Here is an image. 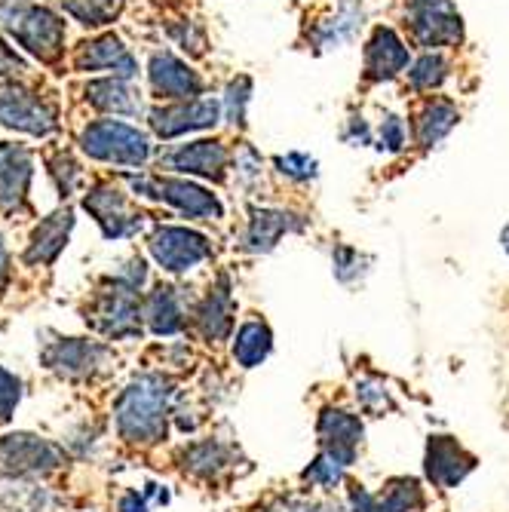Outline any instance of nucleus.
<instances>
[{
	"instance_id": "obj_1",
	"label": "nucleus",
	"mask_w": 509,
	"mask_h": 512,
	"mask_svg": "<svg viewBox=\"0 0 509 512\" xmlns=\"http://www.w3.org/2000/svg\"><path fill=\"white\" fill-rule=\"evenodd\" d=\"M175 387L169 378L145 371L135 375L114 402V430L129 445H157L166 439V421Z\"/></svg>"
},
{
	"instance_id": "obj_2",
	"label": "nucleus",
	"mask_w": 509,
	"mask_h": 512,
	"mask_svg": "<svg viewBox=\"0 0 509 512\" xmlns=\"http://www.w3.org/2000/svg\"><path fill=\"white\" fill-rule=\"evenodd\" d=\"M0 25L40 62H56L65 50V19L28 0H0Z\"/></svg>"
},
{
	"instance_id": "obj_3",
	"label": "nucleus",
	"mask_w": 509,
	"mask_h": 512,
	"mask_svg": "<svg viewBox=\"0 0 509 512\" xmlns=\"http://www.w3.org/2000/svg\"><path fill=\"white\" fill-rule=\"evenodd\" d=\"M142 286L129 283L126 276H111L105 289L92 301L86 322L96 329L99 335L111 338V341H129L142 335V319H145V307L142 298H138Z\"/></svg>"
},
{
	"instance_id": "obj_4",
	"label": "nucleus",
	"mask_w": 509,
	"mask_h": 512,
	"mask_svg": "<svg viewBox=\"0 0 509 512\" xmlns=\"http://www.w3.org/2000/svg\"><path fill=\"white\" fill-rule=\"evenodd\" d=\"M80 151L99 163L145 166L151 160V138L123 120H96L80 132Z\"/></svg>"
},
{
	"instance_id": "obj_5",
	"label": "nucleus",
	"mask_w": 509,
	"mask_h": 512,
	"mask_svg": "<svg viewBox=\"0 0 509 512\" xmlns=\"http://www.w3.org/2000/svg\"><path fill=\"white\" fill-rule=\"evenodd\" d=\"M129 184L135 194L154 197L166 206H172L184 218L200 221H218L224 218V203L218 194H212L203 184L191 178H172V175H129Z\"/></svg>"
},
{
	"instance_id": "obj_6",
	"label": "nucleus",
	"mask_w": 509,
	"mask_h": 512,
	"mask_svg": "<svg viewBox=\"0 0 509 512\" xmlns=\"http://www.w3.org/2000/svg\"><path fill=\"white\" fill-rule=\"evenodd\" d=\"M40 362L65 381H83V378L105 375L114 362V353L99 341L56 338V341H43Z\"/></svg>"
},
{
	"instance_id": "obj_7",
	"label": "nucleus",
	"mask_w": 509,
	"mask_h": 512,
	"mask_svg": "<svg viewBox=\"0 0 509 512\" xmlns=\"http://www.w3.org/2000/svg\"><path fill=\"white\" fill-rule=\"evenodd\" d=\"M405 22L414 43L424 46L427 53H436L442 46H457L464 40V19H460L454 0H411Z\"/></svg>"
},
{
	"instance_id": "obj_8",
	"label": "nucleus",
	"mask_w": 509,
	"mask_h": 512,
	"mask_svg": "<svg viewBox=\"0 0 509 512\" xmlns=\"http://www.w3.org/2000/svg\"><path fill=\"white\" fill-rule=\"evenodd\" d=\"M65 463V451L50 439H40L31 433H10L0 439V476L25 479L53 473Z\"/></svg>"
},
{
	"instance_id": "obj_9",
	"label": "nucleus",
	"mask_w": 509,
	"mask_h": 512,
	"mask_svg": "<svg viewBox=\"0 0 509 512\" xmlns=\"http://www.w3.org/2000/svg\"><path fill=\"white\" fill-rule=\"evenodd\" d=\"M151 258L166 270V273H188L200 267L203 261L212 258V243L206 234L194 227L181 224H163L151 234Z\"/></svg>"
},
{
	"instance_id": "obj_10",
	"label": "nucleus",
	"mask_w": 509,
	"mask_h": 512,
	"mask_svg": "<svg viewBox=\"0 0 509 512\" xmlns=\"http://www.w3.org/2000/svg\"><path fill=\"white\" fill-rule=\"evenodd\" d=\"M194 329L200 332L203 341L218 344L224 338H230L237 325V301H234V283H230L227 273H218L215 283L209 286V292L200 298V304L191 313Z\"/></svg>"
},
{
	"instance_id": "obj_11",
	"label": "nucleus",
	"mask_w": 509,
	"mask_h": 512,
	"mask_svg": "<svg viewBox=\"0 0 509 512\" xmlns=\"http://www.w3.org/2000/svg\"><path fill=\"white\" fill-rule=\"evenodd\" d=\"M83 209L96 218V224L102 227V234L108 240H126L135 237L145 224L142 212H132L126 203V194L117 188V184H99L83 197Z\"/></svg>"
},
{
	"instance_id": "obj_12",
	"label": "nucleus",
	"mask_w": 509,
	"mask_h": 512,
	"mask_svg": "<svg viewBox=\"0 0 509 512\" xmlns=\"http://www.w3.org/2000/svg\"><path fill=\"white\" fill-rule=\"evenodd\" d=\"M0 123L16 132H28L37 138H46L59 129V117L56 111L46 105L43 99H37L34 92L19 89V86H7L0 89Z\"/></svg>"
},
{
	"instance_id": "obj_13",
	"label": "nucleus",
	"mask_w": 509,
	"mask_h": 512,
	"mask_svg": "<svg viewBox=\"0 0 509 512\" xmlns=\"http://www.w3.org/2000/svg\"><path fill=\"white\" fill-rule=\"evenodd\" d=\"M316 433H319V451L329 454L332 460H338L341 467H353L359 445H362V421L359 414L347 411V408H322L319 421H316Z\"/></svg>"
},
{
	"instance_id": "obj_14",
	"label": "nucleus",
	"mask_w": 509,
	"mask_h": 512,
	"mask_svg": "<svg viewBox=\"0 0 509 512\" xmlns=\"http://www.w3.org/2000/svg\"><path fill=\"white\" fill-rule=\"evenodd\" d=\"M307 227V218L292 209H273V206H252L249 221L243 230V249L249 255H267L280 246L283 237L301 234Z\"/></svg>"
},
{
	"instance_id": "obj_15",
	"label": "nucleus",
	"mask_w": 509,
	"mask_h": 512,
	"mask_svg": "<svg viewBox=\"0 0 509 512\" xmlns=\"http://www.w3.org/2000/svg\"><path fill=\"white\" fill-rule=\"evenodd\" d=\"M408 68H411V53H408L405 40L393 28L378 25L372 31V37L365 40V53H362L365 80L368 83H390L399 74H408Z\"/></svg>"
},
{
	"instance_id": "obj_16",
	"label": "nucleus",
	"mask_w": 509,
	"mask_h": 512,
	"mask_svg": "<svg viewBox=\"0 0 509 512\" xmlns=\"http://www.w3.org/2000/svg\"><path fill=\"white\" fill-rule=\"evenodd\" d=\"M221 102L212 96L203 99H191V102H175L169 108H157L151 111V129L160 138H178L188 132H203V129H215L221 123Z\"/></svg>"
},
{
	"instance_id": "obj_17",
	"label": "nucleus",
	"mask_w": 509,
	"mask_h": 512,
	"mask_svg": "<svg viewBox=\"0 0 509 512\" xmlns=\"http://www.w3.org/2000/svg\"><path fill=\"white\" fill-rule=\"evenodd\" d=\"M476 467H479L476 454H470L454 436H430L424 470L436 488H457Z\"/></svg>"
},
{
	"instance_id": "obj_18",
	"label": "nucleus",
	"mask_w": 509,
	"mask_h": 512,
	"mask_svg": "<svg viewBox=\"0 0 509 512\" xmlns=\"http://www.w3.org/2000/svg\"><path fill=\"white\" fill-rule=\"evenodd\" d=\"M148 80L154 96L169 102H191L203 96V77L172 53H154L148 62Z\"/></svg>"
},
{
	"instance_id": "obj_19",
	"label": "nucleus",
	"mask_w": 509,
	"mask_h": 512,
	"mask_svg": "<svg viewBox=\"0 0 509 512\" xmlns=\"http://www.w3.org/2000/svg\"><path fill=\"white\" fill-rule=\"evenodd\" d=\"M347 503H350V512H414V509H424L427 494L418 479L399 476V479H390L384 491L378 494L356 485Z\"/></svg>"
},
{
	"instance_id": "obj_20",
	"label": "nucleus",
	"mask_w": 509,
	"mask_h": 512,
	"mask_svg": "<svg viewBox=\"0 0 509 512\" xmlns=\"http://www.w3.org/2000/svg\"><path fill=\"white\" fill-rule=\"evenodd\" d=\"M166 166L175 172H184V175L221 181L227 175V166H230V151L224 142H218V138H200V142L178 145L166 157Z\"/></svg>"
},
{
	"instance_id": "obj_21",
	"label": "nucleus",
	"mask_w": 509,
	"mask_h": 512,
	"mask_svg": "<svg viewBox=\"0 0 509 512\" xmlns=\"http://www.w3.org/2000/svg\"><path fill=\"white\" fill-rule=\"evenodd\" d=\"M365 22V10H362V0H338L335 13L322 16L310 34H307V43L313 53H332L338 46L356 40L359 28Z\"/></svg>"
},
{
	"instance_id": "obj_22",
	"label": "nucleus",
	"mask_w": 509,
	"mask_h": 512,
	"mask_svg": "<svg viewBox=\"0 0 509 512\" xmlns=\"http://www.w3.org/2000/svg\"><path fill=\"white\" fill-rule=\"evenodd\" d=\"M74 65L77 71H114V77L120 80H132L138 74L135 56L126 50L117 34H102L96 40L83 43L74 56Z\"/></svg>"
},
{
	"instance_id": "obj_23",
	"label": "nucleus",
	"mask_w": 509,
	"mask_h": 512,
	"mask_svg": "<svg viewBox=\"0 0 509 512\" xmlns=\"http://www.w3.org/2000/svg\"><path fill=\"white\" fill-rule=\"evenodd\" d=\"M71 227H74V212L71 209H59L53 215H46L28 240V249H25V264H53L62 249L68 246V237H71Z\"/></svg>"
},
{
	"instance_id": "obj_24",
	"label": "nucleus",
	"mask_w": 509,
	"mask_h": 512,
	"mask_svg": "<svg viewBox=\"0 0 509 512\" xmlns=\"http://www.w3.org/2000/svg\"><path fill=\"white\" fill-rule=\"evenodd\" d=\"M31 154L22 145H0V209H19L31 184Z\"/></svg>"
},
{
	"instance_id": "obj_25",
	"label": "nucleus",
	"mask_w": 509,
	"mask_h": 512,
	"mask_svg": "<svg viewBox=\"0 0 509 512\" xmlns=\"http://www.w3.org/2000/svg\"><path fill=\"white\" fill-rule=\"evenodd\" d=\"M142 307H145L148 329L160 338L178 335V332H184V325H188V310H184L181 292L169 283L154 286V292L145 298Z\"/></svg>"
},
{
	"instance_id": "obj_26",
	"label": "nucleus",
	"mask_w": 509,
	"mask_h": 512,
	"mask_svg": "<svg viewBox=\"0 0 509 512\" xmlns=\"http://www.w3.org/2000/svg\"><path fill=\"white\" fill-rule=\"evenodd\" d=\"M460 120V111L451 99H442V96H433L424 102V108L414 117V142L421 148H433L439 145L442 138L457 126Z\"/></svg>"
},
{
	"instance_id": "obj_27",
	"label": "nucleus",
	"mask_w": 509,
	"mask_h": 512,
	"mask_svg": "<svg viewBox=\"0 0 509 512\" xmlns=\"http://www.w3.org/2000/svg\"><path fill=\"white\" fill-rule=\"evenodd\" d=\"M86 102L96 105L99 111L108 114H123V117H138L142 114V99L129 86V80L111 77V80H92L86 86Z\"/></svg>"
},
{
	"instance_id": "obj_28",
	"label": "nucleus",
	"mask_w": 509,
	"mask_h": 512,
	"mask_svg": "<svg viewBox=\"0 0 509 512\" xmlns=\"http://www.w3.org/2000/svg\"><path fill=\"white\" fill-rule=\"evenodd\" d=\"M230 463H234V454H230V448L221 445L218 439H203V442H194L181 451L184 473H191L203 482H215L224 470H230Z\"/></svg>"
},
{
	"instance_id": "obj_29",
	"label": "nucleus",
	"mask_w": 509,
	"mask_h": 512,
	"mask_svg": "<svg viewBox=\"0 0 509 512\" xmlns=\"http://www.w3.org/2000/svg\"><path fill=\"white\" fill-rule=\"evenodd\" d=\"M234 362L240 368H258L273 353V332L264 319H246L234 335Z\"/></svg>"
},
{
	"instance_id": "obj_30",
	"label": "nucleus",
	"mask_w": 509,
	"mask_h": 512,
	"mask_svg": "<svg viewBox=\"0 0 509 512\" xmlns=\"http://www.w3.org/2000/svg\"><path fill=\"white\" fill-rule=\"evenodd\" d=\"M65 10L86 28H99L108 25L120 16L126 0H62Z\"/></svg>"
},
{
	"instance_id": "obj_31",
	"label": "nucleus",
	"mask_w": 509,
	"mask_h": 512,
	"mask_svg": "<svg viewBox=\"0 0 509 512\" xmlns=\"http://www.w3.org/2000/svg\"><path fill=\"white\" fill-rule=\"evenodd\" d=\"M448 80V62L439 53H424L421 59H414L408 68V86L414 92H433Z\"/></svg>"
},
{
	"instance_id": "obj_32",
	"label": "nucleus",
	"mask_w": 509,
	"mask_h": 512,
	"mask_svg": "<svg viewBox=\"0 0 509 512\" xmlns=\"http://www.w3.org/2000/svg\"><path fill=\"white\" fill-rule=\"evenodd\" d=\"M46 491L37 485H22L19 479L0 485V512H43Z\"/></svg>"
},
{
	"instance_id": "obj_33",
	"label": "nucleus",
	"mask_w": 509,
	"mask_h": 512,
	"mask_svg": "<svg viewBox=\"0 0 509 512\" xmlns=\"http://www.w3.org/2000/svg\"><path fill=\"white\" fill-rule=\"evenodd\" d=\"M249 102H252V77H246V74H240V77H234L227 83V89H224V102H221V108H224V120L230 123V126H246V114H249Z\"/></svg>"
},
{
	"instance_id": "obj_34",
	"label": "nucleus",
	"mask_w": 509,
	"mask_h": 512,
	"mask_svg": "<svg viewBox=\"0 0 509 512\" xmlns=\"http://www.w3.org/2000/svg\"><path fill=\"white\" fill-rule=\"evenodd\" d=\"M276 172H280L283 178L295 181V184H307L319 175V160L304 154V151H289V154H280L273 160Z\"/></svg>"
},
{
	"instance_id": "obj_35",
	"label": "nucleus",
	"mask_w": 509,
	"mask_h": 512,
	"mask_svg": "<svg viewBox=\"0 0 509 512\" xmlns=\"http://www.w3.org/2000/svg\"><path fill=\"white\" fill-rule=\"evenodd\" d=\"M301 479L307 482V485H313V488H326V491H332V488H338L341 485V479H344V467L338 460H332L329 454H316L313 457V463L310 467L301 473Z\"/></svg>"
},
{
	"instance_id": "obj_36",
	"label": "nucleus",
	"mask_w": 509,
	"mask_h": 512,
	"mask_svg": "<svg viewBox=\"0 0 509 512\" xmlns=\"http://www.w3.org/2000/svg\"><path fill=\"white\" fill-rule=\"evenodd\" d=\"M368 264H372V258H365L359 249H353V246H335V252H332V267H335V276L341 279V283H353V279H359L365 270H368Z\"/></svg>"
},
{
	"instance_id": "obj_37",
	"label": "nucleus",
	"mask_w": 509,
	"mask_h": 512,
	"mask_svg": "<svg viewBox=\"0 0 509 512\" xmlns=\"http://www.w3.org/2000/svg\"><path fill=\"white\" fill-rule=\"evenodd\" d=\"M408 145V123L399 114H384L378 126V151L399 154Z\"/></svg>"
},
{
	"instance_id": "obj_38",
	"label": "nucleus",
	"mask_w": 509,
	"mask_h": 512,
	"mask_svg": "<svg viewBox=\"0 0 509 512\" xmlns=\"http://www.w3.org/2000/svg\"><path fill=\"white\" fill-rule=\"evenodd\" d=\"M234 172H237V181L252 188L255 181H261V172H264V157L249 145L243 142V148L234 154Z\"/></svg>"
},
{
	"instance_id": "obj_39",
	"label": "nucleus",
	"mask_w": 509,
	"mask_h": 512,
	"mask_svg": "<svg viewBox=\"0 0 509 512\" xmlns=\"http://www.w3.org/2000/svg\"><path fill=\"white\" fill-rule=\"evenodd\" d=\"M356 399L365 411H372V414H384L393 408V396L384 384L378 381H359L356 384Z\"/></svg>"
},
{
	"instance_id": "obj_40",
	"label": "nucleus",
	"mask_w": 509,
	"mask_h": 512,
	"mask_svg": "<svg viewBox=\"0 0 509 512\" xmlns=\"http://www.w3.org/2000/svg\"><path fill=\"white\" fill-rule=\"evenodd\" d=\"M22 399V381L0 365V424H7Z\"/></svg>"
},
{
	"instance_id": "obj_41",
	"label": "nucleus",
	"mask_w": 509,
	"mask_h": 512,
	"mask_svg": "<svg viewBox=\"0 0 509 512\" xmlns=\"http://www.w3.org/2000/svg\"><path fill=\"white\" fill-rule=\"evenodd\" d=\"M341 138H344L347 145H353V148H365V145H372L375 132H372V126H368V120L359 114V117H350V120H347Z\"/></svg>"
},
{
	"instance_id": "obj_42",
	"label": "nucleus",
	"mask_w": 509,
	"mask_h": 512,
	"mask_svg": "<svg viewBox=\"0 0 509 512\" xmlns=\"http://www.w3.org/2000/svg\"><path fill=\"white\" fill-rule=\"evenodd\" d=\"M53 175H56V181H59V191H62V194H71V191H74V184L80 181V169H77V163H74L68 154H59V157L53 160Z\"/></svg>"
},
{
	"instance_id": "obj_43",
	"label": "nucleus",
	"mask_w": 509,
	"mask_h": 512,
	"mask_svg": "<svg viewBox=\"0 0 509 512\" xmlns=\"http://www.w3.org/2000/svg\"><path fill=\"white\" fill-rule=\"evenodd\" d=\"M258 512H338L335 506L329 503H316V500H301V497H289V500H280L276 506H264Z\"/></svg>"
},
{
	"instance_id": "obj_44",
	"label": "nucleus",
	"mask_w": 509,
	"mask_h": 512,
	"mask_svg": "<svg viewBox=\"0 0 509 512\" xmlns=\"http://www.w3.org/2000/svg\"><path fill=\"white\" fill-rule=\"evenodd\" d=\"M172 37L178 40L181 50H191L194 56H200L206 46V37L203 31H194V22H181V28H172Z\"/></svg>"
},
{
	"instance_id": "obj_45",
	"label": "nucleus",
	"mask_w": 509,
	"mask_h": 512,
	"mask_svg": "<svg viewBox=\"0 0 509 512\" xmlns=\"http://www.w3.org/2000/svg\"><path fill=\"white\" fill-rule=\"evenodd\" d=\"M25 74V62L16 56V50H10V46L0 40V77H19Z\"/></svg>"
},
{
	"instance_id": "obj_46",
	"label": "nucleus",
	"mask_w": 509,
	"mask_h": 512,
	"mask_svg": "<svg viewBox=\"0 0 509 512\" xmlns=\"http://www.w3.org/2000/svg\"><path fill=\"white\" fill-rule=\"evenodd\" d=\"M117 512H148V494H138L135 488L126 491L117 503Z\"/></svg>"
},
{
	"instance_id": "obj_47",
	"label": "nucleus",
	"mask_w": 509,
	"mask_h": 512,
	"mask_svg": "<svg viewBox=\"0 0 509 512\" xmlns=\"http://www.w3.org/2000/svg\"><path fill=\"white\" fill-rule=\"evenodd\" d=\"M7 283H10V252H7L4 237H0V298L7 292Z\"/></svg>"
},
{
	"instance_id": "obj_48",
	"label": "nucleus",
	"mask_w": 509,
	"mask_h": 512,
	"mask_svg": "<svg viewBox=\"0 0 509 512\" xmlns=\"http://www.w3.org/2000/svg\"><path fill=\"white\" fill-rule=\"evenodd\" d=\"M500 243H503V249L509 252V227L503 230V234H500Z\"/></svg>"
},
{
	"instance_id": "obj_49",
	"label": "nucleus",
	"mask_w": 509,
	"mask_h": 512,
	"mask_svg": "<svg viewBox=\"0 0 509 512\" xmlns=\"http://www.w3.org/2000/svg\"><path fill=\"white\" fill-rule=\"evenodd\" d=\"M408 4H411V0H408Z\"/></svg>"
}]
</instances>
